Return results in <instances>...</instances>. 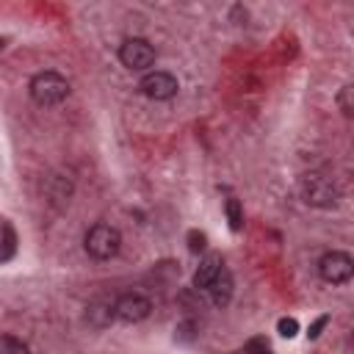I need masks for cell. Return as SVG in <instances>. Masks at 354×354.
<instances>
[{"label":"cell","instance_id":"obj_2","mask_svg":"<svg viewBox=\"0 0 354 354\" xmlns=\"http://www.w3.org/2000/svg\"><path fill=\"white\" fill-rule=\"evenodd\" d=\"M299 194H301V199H304L310 207H321V210L335 207L337 199H340L337 185H335L326 174H321V171H307V174H301V177H299Z\"/></svg>","mask_w":354,"mask_h":354},{"label":"cell","instance_id":"obj_3","mask_svg":"<svg viewBox=\"0 0 354 354\" xmlns=\"http://www.w3.org/2000/svg\"><path fill=\"white\" fill-rule=\"evenodd\" d=\"M83 246H86V254L88 257H94V260H111L122 249V235H119L116 227L100 221V224L88 227V232L83 238Z\"/></svg>","mask_w":354,"mask_h":354},{"label":"cell","instance_id":"obj_8","mask_svg":"<svg viewBox=\"0 0 354 354\" xmlns=\"http://www.w3.org/2000/svg\"><path fill=\"white\" fill-rule=\"evenodd\" d=\"M205 290H207V296H210V301H213L216 307H227V304H230V299H232V290H235V282H232L230 268H221Z\"/></svg>","mask_w":354,"mask_h":354},{"label":"cell","instance_id":"obj_7","mask_svg":"<svg viewBox=\"0 0 354 354\" xmlns=\"http://www.w3.org/2000/svg\"><path fill=\"white\" fill-rule=\"evenodd\" d=\"M152 313V301L141 293H122L113 301V318L124 324H138Z\"/></svg>","mask_w":354,"mask_h":354},{"label":"cell","instance_id":"obj_11","mask_svg":"<svg viewBox=\"0 0 354 354\" xmlns=\"http://www.w3.org/2000/svg\"><path fill=\"white\" fill-rule=\"evenodd\" d=\"M0 354H30L28 346L14 335H0Z\"/></svg>","mask_w":354,"mask_h":354},{"label":"cell","instance_id":"obj_5","mask_svg":"<svg viewBox=\"0 0 354 354\" xmlns=\"http://www.w3.org/2000/svg\"><path fill=\"white\" fill-rule=\"evenodd\" d=\"M318 274L329 285H346L351 279V274H354V260H351V254L337 252V249L335 252H326L318 260Z\"/></svg>","mask_w":354,"mask_h":354},{"label":"cell","instance_id":"obj_10","mask_svg":"<svg viewBox=\"0 0 354 354\" xmlns=\"http://www.w3.org/2000/svg\"><path fill=\"white\" fill-rule=\"evenodd\" d=\"M88 324L91 326H97V329H102V326H108L111 321H113V304L111 301H94L91 307H88Z\"/></svg>","mask_w":354,"mask_h":354},{"label":"cell","instance_id":"obj_9","mask_svg":"<svg viewBox=\"0 0 354 354\" xmlns=\"http://www.w3.org/2000/svg\"><path fill=\"white\" fill-rule=\"evenodd\" d=\"M221 268H224L221 257H218V254H207V257L199 263V268L194 271V288H196V290H205V288L213 282V277H216Z\"/></svg>","mask_w":354,"mask_h":354},{"label":"cell","instance_id":"obj_1","mask_svg":"<svg viewBox=\"0 0 354 354\" xmlns=\"http://www.w3.org/2000/svg\"><path fill=\"white\" fill-rule=\"evenodd\" d=\"M28 91H30V100H33L36 105L53 108V105H58V102H64V100L69 97V80H66L64 75L47 69V72H39V75L30 77Z\"/></svg>","mask_w":354,"mask_h":354},{"label":"cell","instance_id":"obj_15","mask_svg":"<svg viewBox=\"0 0 354 354\" xmlns=\"http://www.w3.org/2000/svg\"><path fill=\"white\" fill-rule=\"evenodd\" d=\"M326 324H329V315H318V318H315V321L310 324V329H307V337H310V340H315V337L321 335V329H324Z\"/></svg>","mask_w":354,"mask_h":354},{"label":"cell","instance_id":"obj_17","mask_svg":"<svg viewBox=\"0 0 354 354\" xmlns=\"http://www.w3.org/2000/svg\"><path fill=\"white\" fill-rule=\"evenodd\" d=\"M254 354H274V351H271V348H268V346H263V348H257V351H254Z\"/></svg>","mask_w":354,"mask_h":354},{"label":"cell","instance_id":"obj_13","mask_svg":"<svg viewBox=\"0 0 354 354\" xmlns=\"http://www.w3.org/2000/svg\"><path fill=\"white\" fill-rule=\"evenodd\" d=\"M205 246H207V238H205V232H199V230H191V232H188V249H191L194 254H199Z\"/></svg>","mask_w":354,"mask_h":354},{"label":"cell","instance_id":"obj_14","mask_svg":"<svg viewBox=\"0 0 354 354\" xmlns=\"http://www.w3.org/2000/svg\"><path fill=\"white\" fill-rule=\"evenodd\" d=\"M277 332H279L282 337H293V335L299 332V321H296V318H279Z\"/></svg>","mask_w":354,"mask_h":354},{"label":"cell","instance_id":"obj_12","mask_svg":"<svg viewBox=\"0 0 354 354\" xmlns=\"http://www.w3.org/2000/svg\"><path fill=\"white\" fill-rule=\"evenodd\" d=\"M224 210H227V221H230V230H232V232H238V230L243 227V213H241V205H238V199H227Z\"/></svg>","mask_w":354,"mask_h":354},{"label":"cell","instance_id":"obj_6","mask_svg":"<svg viewBox=\"0 0 354 354\" xmlns=\"http://www.w3.org/2000/svg\"><path fill=\"white\" fill-rule=\"evenodd\" d=\"M180 83L171 72H163V69H155V72H147L141 80H138V91L147 97V100H155V102H163V100H171L177 94Z\"/></svg>","mask_w":354,"mask_h":354},{"label":"cell","instance_id":"obj_16","mask_svg":"<svg viewBox=\"0 0 354 354\" xmlns=\"http://www.w3.org/2000/svg\"><path fill=\"white\" fill-rule=\"evenodd\" d=\"M348 94H351V88H348V86H343V91H340V108H343V113H346V116L351 113V105H348Z\"/></svg>","mask_w":354,"mask_h":354},{"label":"cell","instance_id":"obj_4","mask_svg":"<svg viewBox=\"0 0 354 354\" xmlns=\"http://www.w3.org/2000/svg\"><path fill=\"white\" fill-rule=\"evenodd\" d=\"M119 61L130 72H147L155 64V47L141 36L124 39L122 47H119Z\"/></svg>","mask_w":354,"mask_h":354}]
</instances>
